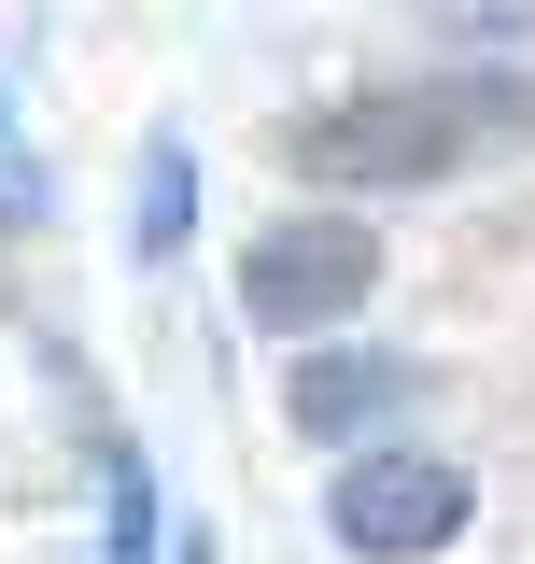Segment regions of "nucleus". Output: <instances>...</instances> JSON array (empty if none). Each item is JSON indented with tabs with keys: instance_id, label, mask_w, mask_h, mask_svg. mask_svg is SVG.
<instances>
[{
	"instance_id": "f257e3e1",
	"label": "nucleus",
	"mask_w": 535,
	"mask_h": 564,
	"mask_svg": "<svg viewBox=\"0 0 535 564\" xmlns=\"http://www.w3.org/2000/svg\"><path fill=\"white\" fill-rule=\"evenodd\" d=\"M493 128H507V85L493 70H437V85H381V99L310 113L296 128V170H338V184H451Z\"/></svg>"
},
{
	"instance_id": "f03ea898",
	"label": "nucleus",
	"mask_w": 535,
	"mask_h": 564,
	"mask_svg": "<svg viewBox=\"0 0 535 564\" xmlns=\"http://www.w3.org/2000/svg\"><path fill=\"white\" fill-rule=\"evenodd\" d=\"M367 282H381V240L352 212H282L254 254H240V311H254L268 339H338L367 311Z\"/></svg>"
},
{
	"instance_id": "20e7f679",
	"label": "nucleus",
	"mask_w": 535,
	"mask_h": 564,
	"mask_svg": "<svg viewBox=\"0 0 535 564\" xmlns=\"http://www.w3.org/2000/svg\"><path fill=\"white\" fill-rule=\"evenodd\" d=\"M395 395H408V367H395V352H296L282 423H296V437H367Z\"/></svg>"
},
{
	"instance_id": "39448f33",
	"label": "nucleus",
	"mask_w": 535,
	"mask_h": 564,
	"mask_svg": "<svg viewBox=\"0 0 535 564\" xmlns=\"http://www.w3.org/2000/svg\"><path fill=\"white\" fill-rule=\"evenodd\" d=\"M184 226H198V155L155 141L141 155V254H184Z\"/></svg>"
},
{
	"instance_id": "423d86ee",
	"label": "nucleus",
	"mask_w": 535,
	"mask_h": 564,
	"mask_svg": "<svg viewBox=\"0 0 535 564\" xmlns=\"http://www.w3.org/2000/svg\"><path fill=\"white\" fill-rule=\"evenodd\" d=\"M113 564H155V466L113 452Z\"/></svg>"
},
{
	"instance_id": "7ed1b4c3",
	"label": "nucleus",
	"mask_w": 535,
	"mask_h": 564,
	"mask_svg": "<svg viewBox=\"0 0 535 564\" xmlns=\"http://www.w3.org/2000/svg\"><path fill=\"white\" fill-rule=\"evenodd\" d=\"M466 508H479V480L437 466V452H352L338 494H325V522H338L352 564H437L451 536H466Z\"/></svg>"
}]
</instances>
